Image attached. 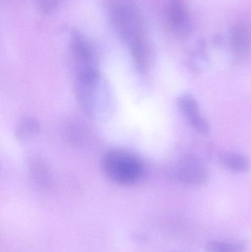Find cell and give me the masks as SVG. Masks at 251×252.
<instances>
[{"mask_svg":"<svg viewBox=\"0 0 251 252\" xmlns=\"http://www.w3.org/2000/svg\"><path fill=\"white\" fill-rule=\"evenodd\" d=\"M60 0H36L37 4L44 13L53 11L60 3Z\"/></svg>","mask_w":251,"mask_h":252,"instance_id":"11","label":"cell"},{"mask_svg":"<svg viewBox=\"0 0 251 252\" xmlns=\"http://www.w3.org/2000/svg\"><path fill=\"white\" fill-rule=\"evenodd\" d=\"M178 105L189 124L196 131L202 134L209 133V124L202 117L197 102L193 96L183 94L178 99Z\"/></svg>","mask_w":251,"mask_h":252,"instance_id":"5","label":"cell"},{"mask_svg":"<svg viewBox=\"0 0 251 252\" xmlns=\"http://www.w3.org/2000/svg\"><path fill=\"white\" fill-rule=\"evenodd\" d=\"M71 53L77 71V76L97 71L92 50L86 40L78 32L71 37Z\"/></svg>","mask_w":251,"mask_h":252,"instance_id":"3","label":"cell"},{"mask_svg":"<svg viewBox=\"0 0 251 252\" xmlns=\"http://www.w3.org/2000/svg\"><path fill=\"white\" fill-rule=\"evenodd\" d=\"M221 161L225 167L232 171L244 172L249 167V161L246 157L234 153L222 154Z\"/></svg>","mask_w":251,"mask_h":252,"instance_id":"8","label":"cell"},{"mask_svg":"<svg viewBox=\"0 0 251 252\" xmlns=\"http://www.w3.org/2000/svg\"><path fill=\"white\" fill-rule=\"evenodd\" d=\"M178 180L187 185H199L207 178V171L201 161L193 157H187L177 166Z\"/></svg>","mask_w":251,"mask_h":252,"instance_id":"4","label":"cell"},{"mask_svg":"<svg viewBox=\"0 0 251 252\" xmlns=\"http://www.w3.org/2000/svg\"><path fill=\"white\" fill-rule=\"evenodd\" d=\"M168 16L172 29L185 34L190 30V19L184 0H169Z\"/></svg>","mask_w":251,"mask_h":252,"instance_id":"6","label":"cell"},{"mask_svg":"<svg viewBox=\"0 0 251 252\" xmlns=\"http://www.w3.org/2000/svg\"><path fill=\"white\" fill-rule=\"evenodd\" d=\"M246 245L237 241H213L206 246L207 252H244Z\"/></svg>","mask_w":251,"mask_h":252,"instance_id":"9","label":"cell"},{"mask_svg":"<svg viewBox=\"0 0 251 252\" xmlns=\"http://www.w3.org/2000/svg\"><path fill=\"white\" fill-rule=\"evenodd\" d=\"M251 43V34L245 23L238 22L231 30V44L234 51L243 53L247 51Z\"/></svg>","mask_w":251,"mask_h":252,"instance_id":"7","label":"cell"},{"mask_svg":"<svg viewBox=\"0 0 251 252\" xmlns=\"http://www.w3.org/2000/svg\"><path fill=\"white\" fill-rule=\"evenodd\" d=\"M109 19L119 38L128 44L131 53L149 47L144 19L134 0H109Z\"/></svg>","mask_w":251,"mask_h":252,"instance_id":"1","label":"cell"},{"mask_svg":"<svg viewBox=\"0 0 251 252\" xmlns=\"http://www.w3.org/2000/svg\"><path fill=\"white\" fill-rule=\"evenodd\" d=\"M38 126L36 121L31 118H24L16 127V136L20 139H25L35 134L38 130Z\"/></svg>","mask_w":251,"mask_h":252,"instance_id":"10","label":"cell"},{"mask_svg":"<svg viewBox=\"0 0 251 252\" xmlns=\"http://www.w3.org/2000/svg\"><path fill=\"white\" fill-rule=\"evenodd\" d=\"M102 167L107 179L121 186L135 185L144 174L141 160L134 154L120 150L108 152L103 158Z\"/></svg>","mask_w":251,"mask_h":252,"instance_id":"2","label":"cell"}]
</instances>
